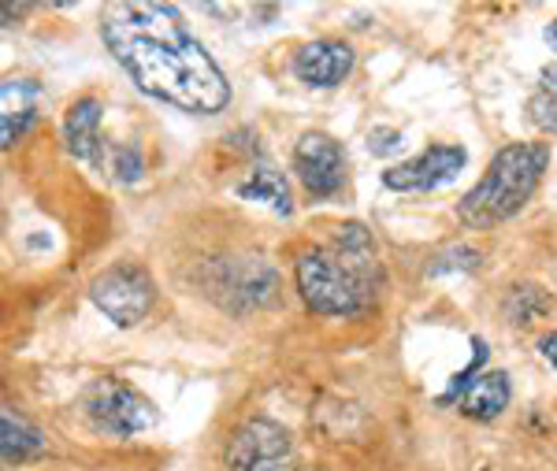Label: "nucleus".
<instances>
[{
    "label": "nucleus",
    "mask_w": 557,
    "mask_h": 471,
    "mask_svg": "<svg viewBox=\"0 0 557 471\" xmlns=\"http://www.w3.org/2000/svg\"><path fill=\"white\" fill-rule=\"evenodd\" d=\"M4 97H15V104L4 101V112H0V145H15L23 138V131L34 123V97H38V86L34 83H4Z\"/></svg>",
    "instance_id": "ddd939ff"
},
{
    "label": "nucleus",
    "mask_w": 557,
    "mask_h": 471,
    "mask_svg": "<svg viewBox=\"0 0 557 471\" xmlns=\"http://www.w3.org/2000/svg\"><path fill=\"white\" fill-rule=\"evenodd\" d=\"M543 78H546V86L557 89V67H546V71H543Z\"/></svg>",
    "instance_id": "5701e85b"
},
{
    "label": "nucleus",
    "mask_w": 557,
    "mask_h": 471,
    "mask_svg": "<svg viewBox=\"0 0 557 471\" xmlns=\"http://www.w3.org/2000/svg\"><path fill=\"white\" fill-rule=\"evenodd\" d=\"M528 112H532V123L539 126V131L557 134V97H550V94H535L532 101H528Z\"/></svg>",
    "instance_id": "a211bd4d"
},
{
    "label": "nucleus",
    "mask_w": 557,
    "mask_h": 471,
    "mask_svg": "<svg viewBox=\"0 0 557 471\" xmlns=\"http://www.w3.org/2000/svg\"><path fill=\"white\" fill-rule=\"evenodd\" d=\"M331 252H335L343 264L354 271L361 283L368 286H380V257H375V241L372 234L364 231L361 223H343L335 231V246H331Z\"/></svg>",
    "instance_id": "f8f14e48"
},
{
    "label": "nucleus",
    "mask_w": 557,
    "mask_h": 471,
    "mask_svg": "<svg viewBox=\"0 0 557 471\" xmlns=\"http://www.w3.org/2000/svg\"><path fill=\"white\" fill-rule=\"evenodd\" d=\"M294 278L305 305L320 315H361L375 294L331 249H305L294 264Z\"/></svg>",
    "instance_id": "7ed1b4c3"
},
{
    "label": "nucleus",
    "mask_w": 557,
    "mask_h": 471,
    "mask_svg": "<svg viewBox=\"0 0 557 471\" xmlns=\"http://www.w3.org/2000/svg\"><path fill=\"white\" fill-rule=\"evenodd\" d=\"M83 409L89 427L112 434V438H127V434L149 431L157 423V409H152L138 389H131L120 379H101V383L89 386Z\"/></svg>",
    "instance_id": "20e7f679"
},
{
    "label": "nucleus",
    "mask_w": 557,
    "mask_h": 471,
    "mask_svg": "<svg viewBox=\"0 0 557 471\" xmlns=\"http://www.w3.org/2000/svg\"><path fill=\"white\" fill-rule=\"evenodd\" d=\"M546 168H550V145H543V141L506 145V149L491 160L487 175H483L480 183L461 197V204H457L461 223L475 226V231L506 223L509 215H517L520 208L532 201Z\"/></svg>",
    "instance_id": "f03ea898"
},
{
    "label": "nucleus",
    "mask_w": 557,
    "mask_h": 471,
    "mask_svg": "<svg viewBox=\"0 0 557 471\" xmlns=\"http://www.w3.org/2000/svg\"><path fill=\"white\" fill-rule=\"evenodd\" d=\"M509 397H513V389H509L506 371H483L480 379H472V383L457 394V409L469 416V420L491 423L509 409Z\"/></svg>",
    "instance_id": "9d476101"
},
{
    "label": "nucleus",
    "mask_w": 557,
    "mask_h": 471,
    "mask_svg": "<svg viewBox=\"0 0 557 471\" xmlns=\"http://www.w3.org/2000/svg\"><path fill=\"white\" fill-rule=\"evenodd\" d=\"M227 468L231 471H312L301 468L294 442L272 420H249L231 434L227 442Z\"/></svg>",
    "instance_id": "39448f33"
},
{
    "label": "nucleus",
    "mask_w": 557,
    "mask_h": 471,
    "mask_svg": "<svg viewBox=\"0 0 557 471\" xmlns=\"http://www.w3.org/2000/svg\"><path fill=\"white\" fill-rule=\"evenodd\" d=\"M401 134L398 131H372L368 134V149L372 152H380V157H386V152H394V149H401Z\"/></svg>",
    "instance_id": "aec40b11"
},
{
    "label": "nucleus",
    "mask_w": 557,
    "mask_h": 471,
    "mask_svg": "<svg viewBox=\"0 0 557 471\" xmlns=\"http://www.w3.org/2000/svg\"><path fill=\"white\" fill-rule=\"evenodd\" d=\"M475 271L480 268V252L469 249V246H454V249H446L443 257L435 260V264L428 268V275H443V271Z\"/></svg>",
    "instance_id": "f3484780"
},
{
    "label": "nucleus",
    "mask_w": 557,
    "mask_h": 471,
    "mask_svg": "<svg viewBox=\"0 0 557 471\" xmlns=\"http://www.w3.org/2000/svg\"><path fill=\"white\" fill-rule=\"evenodd\" d=\"M294 171H298L301 186L309 189L312 197L327 201L335 197L346 183V152L343 145L327 134H305V138L294 145Z\"/></svg>",
    "instance_id": "6e6552de"
},
{
    "label": "nucleus",
    "mask_w": 557,
    "mask_h": 471,
    "mask_svg": "<svg viewBox=\"0 0 557 471\" xmlns=\"http://www.w3.org/2000/svg\"><path fill=\"white\" fill-rule=\"evenodd\" d=\"M469 164V152L461 145H431L420 157L394 164L383 171V186L398 189V194H428V189L446 186L450 178Z\"/></svg>",
    "instance_id": "0eeeda50"
},
{
    "label": "nucleus",
    "mask_w": 557,
    "mask_h": 471,
    "mask_svg": "<svg viewBox=\"0 0 557 471\" xmlns=\"http://www.w3.org/2000/svg\"><path fill=\"white\" fill-rule=\"evenodd\" d=\"M41 449H45V434L38 427H30L26 420H20V416L4 412V420H0V453H4V460L38 457Z\"/></svg>",
    "instance_id": "2eb2a0df"
},
{
    "label": "nucleus",
    "mask_w": 557,
    "mask_h": 471,
    "mask_svg": "<svg viewBox=\"0 0 557 471\" xmlns=\"http://www.w3.org/2000/svg\"><path fill=\"white\" fill-rule=\"evenodd\" d=\"M115 175H120L123 183H138L141 178V157L131 145H115Z\"/></svg>",
    "instance_id": "6ab92c4d"
},
{
    "label": "nucleus",
    "mask_w": 557,
    "mask_h": 471,
    "mask_svg": "<svg viewBox=\"0 0 557 471\" xmlns=\"http://www.w3.org/2000/svg\"><path fill=\"white\" fill-rule=\"evenodd\" d=\"M238 197H246V201H264L268 208H275L278 215L294 212L290 186H286V178L268 164L253 168V175H249L246 183H238Z\"/></svg>",
    "instance_id": "4468645a"
},
{
    "label": "nucleus",
    "mask_w": 557,
    "mask_h": 471,
    "mask_svg": "<svg viewBox=\"0 0 557 471\" xmlns=\"http://www.w3.org/2000/svg\"><path fill=\"white\" fill-rule=\"evenodd\" d=\"M108 52L141 94L183 112L215 115L231 104V83L172 4H112L101 15Z\"/></svg>",
    "instance_id": "f257e3e1"
},
{
    "label": "nucleus",
    "mask_w": 557,
    "mask_h": 471,
    "mask_svg": "<svg viewBox=\"0 0 557 471\" xmlns=\"http://www.w3.org/2000/svg\"><path fill=\"white\" fill-rule=\"evenodd\" d=\"M546 45H550V49L557 52V20H554L550 26H546Z\"/></svg>",
    "instance_id": "4be33fe9"
},
{
    "label": "nucleus",
    "mask_w": 557,
    "mask_h": 471,
    "mask_svg": "<svg viewBox=\"0 0 557 471\" xmlns=\"http://www.w3.org/2000/svg\"><path fill=\"white\" fill-rule=\"evenodd\" d=\"M101 101L94 97H83L67 108L64 120V141L75 160H86V164H101Z\"/></svg>",
    "instance_id": "9b49d317"
},
{
    "label": "nucleus",
    "mask_w": 557,
    "mask_h": 471,
    "mask_svg": "<svg viewBox=\"0 0 557 471\" xmlns=\"http://www.w3.org/2000/svg\"><path fill=\"white\" fill-rule=\"evenodd\" d=\"M539 352H543V357L557 368V331L554 334H543V338H539Z\"/></svg>",
    "instance_id": "412c9836"
},
{
    "label": "nucleus",
    "mask_w": 557,
    "mask_h": 471,
    "mask_svg": "<svg viewBox=\"0 0 557 471\" xmlns=\"http://www.w3.org/2000/svg\"><path fill=\"white\" fill-rule=\"evenodd\" d=\"M546 308H550V297L539 286H513V294H509V301H506V315L513 323H532Z\"/></svg>",
    "instance_id": "dca6fc26"
},
{
    "label": "nucleus",
    "mask_w": 557,
    "mask_h": 471,
    "mask_svg": "<svg viewBox=\"0 0 557 471\" xmlns=\"http://www.w3.org/2000/svg\"><path fill=\"white\" fill-rule=\"evenodd\" d=\"M89 297L115 327H134V323H141L149 315L157 289H152V278L138 264H112L89 283Z\"/></svg>",
    "instance_id": "423d86ee"
},
{
    "label": "nucleus",
    "mask_w": 557,
    "mask_h": 471,
    "mask_svg": "<svg viewBox=\"0 0 557 471\" xmlns=\"http://www.w3.org/2000/svg\"><path fill=\"white\" fill-rule=\"evenodd\" d=\"M354 71V49L346 41H309L294 52V75L301 78L305 86H317V89H331L338 86L343 78H349Z\"/></svg>",
    "instance_id": "1a4fd4ad"
}]
</instances>
